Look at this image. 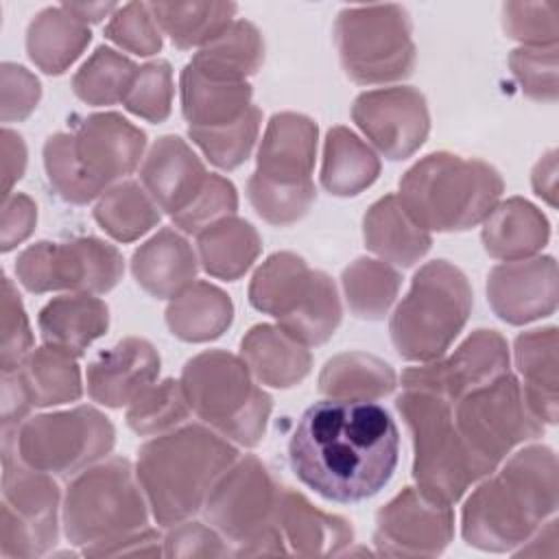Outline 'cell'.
<instances>
[{
  "label": "cell",
  "instance_id": "6da1fadb",
  "mask_svg": "<svg viewBox=\"0 0 559 559\" xmlns=\"http://www.w3.org/2000/svg\"><path fill=\"white\" fill-rule=\"evenodd\" d=\"M400 432L391 413L369 400H321L304 411L290 441L295 476L332 502L376 496L393 476Z\"/></svg>",
  "mask_w": 559,
  "mask_h": 559
},
{
  "label": "cell",
  "instance_id": "7a4b0ae2",
  "mask_svg": "<svg viewBox=\"0 0 559 559\" xmlns=\"http://www.w3.org/2000/svg\"><path fill=\"white\" fill-rule=\"evenodd\" d=\"M557 502L555 452L546 445L522 448L467 498L461 518L463 539L480 550H513L555 513Z\"/></svg>",
  "mask_w": 559,
  "mask_h": 559
},
{
  "label": "cell",
  "instance_id": "3957f363",
  "mask_svg": "<svg viewBox=\"0 0 559 559\" xmlns=\"http://www.w3.org/2000/svg\"><path fill=\"white\" fill-rule=\"evenodd\" d=\"M238 450L201 424H188L148 439L138 450L135 476L153 518L175 526L199 513L218 483L236 463Z\"/></svg>",
  "mask_w": 559,
  "mask_h": 559
},
{
  "label": "cell",
  "instance_id": "277c9868",
  "mask_svg": "<svg viewBox=\"0 0 559 559\" xmlns=\"http://www.w3.org/2000/svg\"><path fill=\"white\" fill-rule=\"evenodd\" d=\"M504 181L483 159L430 153L400 179V203L426 231H463L496 207Z\"/></svg>",
  "mask_w": 559,
  "mask_h": 559
},
{
  "label": "cell",
  "instance_id": "5b68a950",
  "mask_svg": "<svg viewBox=\"0 0 559 559\" xmlns=\"http://www.w3.org/2000/svg\"><path fill=\"white\" fill-rule=\"evenodd\" d=\"M472 304V286L461 269L448 260L424 264L389 323L397 354L413 362L439 360L465 328Z\"/></svg>",
  "mask_w": 559,
  "mask_h": 559
},
{
  "label": "cell",
  "instance_id": "8992f818",
  "mask_svg": "<svg viewBox=\"0 0 559 559\" xmlns=\"http://www.w3.org/2000/svg\"><path fill=\"white\" fill-rule=\"evenodd\" d=\"M179 382L190 411L225 439L245 448L264 439L273 400L242 358L223 349L201 352L183 365Z\"/></svg>",
  "mask_w": 559,
  "mask_h": 559
},
{
  "label": "cell",
  "instance_id": "52a82bcc",
  "mask_svg": "<svg viewBox=\"0 0 559 559\" xmlns=\"http://www.w3.org/2000/svg\"><path fill=\"white\" fill-rule=\"evenodd\" d=\"M148 500L129 459L111 456L79 472L63 500V528L74 546H100L142 531Z\"/></svg>",
  "mask_w": 559,
  "mask_h": 559
},
{
  "label": "cell",
  "instance_id": "ba28073f",
  "mask_svg": "<svg viewBox=\"0 0 559 559\" xmlns=\"http://www.w3.org/2000/svg\"><path fill=\"white\" fill-rule=\"evenodd\" d=\"M249 304L304 345L325 343L343 314L334 282L290 251L273 253L253 273Z\"/></svg>",
  "mask_w": 559,
  "mask_h": 559
},
{
  "label": "cell",
  "instance_id": "9c48e42d",
  "mask_svg": "<svg viewBox=\"0 0 559 559\" xmlns=\"http://www.w3.org/2000/svg\"><path fill=\"white\" fill-rule=\"evenodd\" d=\"M397 411L413 437V478L417 489L441 504H454L478 480L456 432L452 404L424 389H404Z\"/></svg>",
  "mask_w": 559,
  "mask_h": 559
},
{
  "label": "cell",
  "instance_id": "30bf717a",
  "mask_svg": "<svg viewBox=\"0 0 559 559\" xmlns=\"http://www.w3.org/2000/svg\"><path fill=\"white\" fill-rule=\"evenodd\" d=\"M277 485L266 465L255 456L236 459L210 491L205 520L234 544V555H280L288 552L277 528Z\"/></svg>",
  "mask_w": 559,
  "mask_h": 559
},
{
  "label": "cell",
  "instance_id": "8fae6325",
  "mask_svg": "<svg viewBox=\"0 0 559 559\" xmlns=\"http://www.w3.org/2000/svg\"><path fill=\"white\" fill-rule=\"evenodd\" d=\"M452 415L478 478L489 476L515 445L544 435L511 373L465 393L452 404Z\"/></svg>",
  "mask_w": 559,
  "mask_h": 559
},
{
  "label": "cell",
  "instance_id": "7c38bea8",
  "mask_svg": "<svg viewBox=\"0 0 559 559\" xmlns=\"http://www.w3.org/2000/svg\"><path fill=\"white\" fill-rule=\"evenodd\" d=\"M334 44L345 74L360 85L400 81L415 68L411 17L400 4L345 7L334 22Z\"/></svg>",
  "mask_w": 559,
  "mask_h": 559
},
{
  "label": "cell",
  "instance_id": "4fadbf2b",
  "mask_svg": "<svg viewBox=\"0 0 559 559\" xmlns=\"http://www.w3.org/2000/svg\"><path fill=\"white\" fill-rule=\"evenodd\" d=\"M2 435V445L26 465L61 478L76 476L107 456L116 441L111 421L92 406L37 415Z\"/></svg>",
  "mask_w": 559,
  "mask_h": 559
},
{
  "label": "cell",
  "instance_id": "5bb4252c",
  "mask_svg": "<svg viewBox=\"0 0 559 559\" xmlns=\"http://www.w3.org/2000/svg\"><path fill=\"white\" fill-rule=\"evenodd\" d=\"M122 273L120 251L94 236L68 242H35L15 262L20 284L37 295L50 290L103 295L120 282Z\"/></svg>",
  "mask_w": 559,
  "mask_h": 559
},
{
  "label": "cell",
  "instance_id": "9a60e30c",
  "mask_svg": "<svg viewBox=\"0 0 559 559\" xmlns=\"http://www.w3.org/2000/svg\"><path fill=\"white\" fill-rule=\"evenodd\" d=\"M2 557H37L55 546L59 487L48 472L26 465L2 445Z\"/></svg>",
  "mask_w": 559,
  "mask_h": 559
},
{
  "label": "cell",
  "instance_id": "2e32d148",
  "mask_svg": "<svg viewBox=\"0 0 559 559\" xmlns=\"http://www.w3.org/2000/svg\"><path fill=\"white\" fill-rule=\"evenodd\" d=\"M452 535V507L426 498L417 487H404L378 511L373 544L389 557H435Z\"/></svg>",
  "mask_w": 559,
  "mask_h": 559
},
{
  "label": "cell",
  "instance_id": "e0dca14e",
  "mask_svg": "<svg viewBox=\"0 0 559 559\" xmlns=\"http://www.w3.org/2000/svg\"><path fill=\"white\" fill-rule=\"evenodd\" d=\"M352 118L389 159L411 157L430 131L426 98L408 85L362 92L352 105Z\"/></svg>",
  "mask_w": 559,
  "mask_h": 559
},
{
  "label": "cell",
  "instance_id": "ac0fdd59",
  "mask_svg": "<svg viewBox=\"0 0 559 559\" xmlns=\"http://www.w3.org/2000/svg\"><path fill=\"white\" fill-rule=\"evenodd\" d=\"M504 373H509L507 341L496 330H476L445 360L408 367L402 373V386L432 391L454 404L465 393Z\"/></svg>",
  "mask_w": 559,
  "mask_h": 559
},
{
  "label": "cell",
  "instance_id": "d6986e66",
  "mask_svg": "<svg viewBox=\"0 0 559 559\" xmlns=\"http://www.w3.org/2000/svg\"><path fill=\"white\" fill-rule=\"evenodd\" d=\"M493 312L513 325L548 317L557 308V262L552 255L511 260L487 275Z\"/></svg>",
  "mask_w": 559,
  "mask_h": 559
},
{
  "label": "cell",
  "instance_id": "ffe728a7",
  "mask_svg": "<svg viewBox=\"0 0 559 559\" xmlns=\"http://www.w3.org/2000/svg\"><path fill=\"white\" fill-rule=\"evenodd\" d=\"M72 138L81 166L105 190L135 170L146 146L144 131L116 111L83 118Z\"/></svg>",
  "mask_w": 559,
  "mask_h": 559
},
{
  "label": "cell",
  "instance_id": "44dd1931",
  "mask_svg": "<svg viewBox=\"0 0 559 559\" xmlns=\"http://www.w3.org/2000/svg\"><path fill=\"white\" fill-rule=\"evenodd\" d=\"M159 373V354L146 341L127 336L98 352L87 365V393L94 402L120 408L131 404Z\"/></svg>",
  "mask_w": 559,
  "mask_h": 559
},
{
  "label": "cell",
  "instance_id": "7402d4cb",
  "mask_svg": "<svg viewBox=\"0 0 559 559\" xmlns=\"http://www.w3.org/2000/svg\"><path fill=\"white\" fill-rule=\"evenodd\" d=\"M207 170L197 153L179 135H162L144 157L140 181L155 205L166 214H179L201 190Z\"/></svg>",
  "mask_w": 559,
  "mask_h": 559
},
{
  "label": "cell",
  "instance_id": "603a6c76",
  "mask_svg": "<svg viewBox=\"0 0 559 559\" xmlns=\"http://www.w3.org/2000/svg\"><path fill=\"white\" fill-rule=\"evenodd\" d=\"M314 153V120L293 111L275 114L264 129L262 144L258 148V166L253 175L282 183L312 181Z\"/></svg>",
  "mask_w": 559,
  "mask_h": 559
},
{
  "label": "cell",
  "instance_id": "cb8c5ba5",
  "mask_svg": "<svg viewBox=\"0 0 559 559\" xmlns=\"http://www.w3.org/2000/svg\"><path fill=\"white\" fill-rule=\"evenodd\" d=\"M197 266L192 245L173 227H162L131 258L135 282L157 299H173L190 286L197 277Z\"/></svg>",
  "mask_w": 559,
  "mask_h": 559
},
{
  "label": "cell",
  "instance_id": "d4e9b609",
  "mask_svg": "<svg viewBox=\"0 0 559 559\" xmlns=\"http://www.w3.org/2000/svg\"><path fill=\"white\" fill-rule=\"evenodd\" d=\"M277 528L286 550L297 555H338L354 537L347 520L314 509L290 487H282L280 491Z\"/></svg>",
  "mask_w": 559,
  "mask_h": 559
},
{
  "label": "cell",
  "instance_id": "484cf974",
  "mask_svg": "<svg viewBox=\"0 0 559 559\" xmlns=\"http://www.w3.org/2000/svg\"><path fill=\"white\" fill-rule=\"evenodd\" d=\"M240 358L262 384L288 389L299 384L312 367L308 345L280 325H253L240 341Z\"/></svg>",
  "mask_w": 559,
  "mask_h": 559
},
{
  "label": "cell",
  "instance_id": "4316f807",
  "mask_svg": "<svg viewBox=\"0 0 559 559\" xmlns=\"http://www.w3.org/2000/svg\"><path fill=\"white\" fill-rule=\"evenodd\" d=\"M37 325L46 345H55L79 358L107 332L109 308L94 295H61L39 310Z\"/></svg>",
  "mask_w": 559,
  "mask_h": 559
},
{
  "label": "cell",
  "instance_id": "83f0119b",
  "mask_svg": "<svg viewBox=\"0 0 559 559\" xmlns=\"http://www.w3.org/2000/svg\"><path fill=\"white\" fill-rule=\"evenodd\" d=\"M550 238L548 218L526 199L511 197L483 221L485 251L502 262L533 258Z\"/></svg>",
  "mask_w": 559,
  "mask_h": 559
},
{
  "label": "cell",
  "instance_id": "f1b7e54d",
  "mask_svg": "<svg viewBox=\"0 0 559 559\" xmlns=\"http://www.w3.org/2000/svg\"><path fill=\"white\" fill-rule=\"evenodd\" d=\"M557 328L522 332L515 338V367L522 376V395L542 424H557Z\"/></svg>",
  "mask_w": 559,
  "mask_h": 559
},
{
  "label": "cell",
  "instance_id": "f546056e",
  "mask_svg": "<svg viewBox=\"0 0 559 559\" xmlns=\"http://www.w3.org/2000/svg\"><path fill=\"white\" fill-rule=\"evenodd\" d=\"M362 236L369 251L395 266H413L432 245L430 234L411 218L397 194H386L367 210Z\"/></svg>",
  "mask_w": 559,
  "mask_h": 559
},
{
  "label": "cell",
  "instance_id": "4dcf8cb0",
  "mask_svg": "<svg viewBox=\"0 0 559 559\" xmlns=\"http://www.w3.org/2000/svg\"><path fill=\"white\" fill-rule=\"evenodd\" d=\"M181 114L188 127L207 129L238 120L251 107V85L201 72L192 63L181 70Z\"/></svg>",
  "mask_w": 559,
  "mask_h": 559
},
{
  "label": "cell",
  "instance_id": "1f68e13d",
  "mask_svg": "<svg viewBox=\"0 0 559 559\" xmlns=\"http://www.w3.org/2000/svg\"><path fill=\"white\" fill-rule=\"evenodd\" d=\"M92 33L63 4L39 11L26 31V52L46 74L66 72L87 48Z\"/></svg>",
  "mask_w": 559,
  "mask_h": 559
},
{
  "label": "cell",
  "instance_id": "d6a6232c",
  "mask_svg": "<svg viewBox=\"0 0 559 559\" xmlns=\"http://www.w3.org/2000/svg\"><path fill=\"white\" fill-rule=\"evenodd\" d=\"M234 319L231 299L210 282H192L177 293L166 308L170 332L186 343L218 338Z\"/></svg>",
  "mask_w": 559,
  "mask_h": 559
},
{
  "label": "cell",
  "instance_id": "836d02e7",
  "mask_svg": "<svg viewBox=\"0 0 559 559\" xmlns=\"http://www.w3.org/2000/svg\"><path fill=\"white\" fill-rule=\"evenodd\" d=\"M201 266L218 280L242 277L260 255L262 240L255 227L242 218L227 216L197 234Z\"/></svg>",
  "mask_w": 559,
  "mask_h": 559
},
{
  "label": "cell",
  "instance_id": "e575fe53",
  "mask_svg": "<svg viewBox=\"0 0 559 559\" xmlns=\"http://www.w3.org/2000/svg\"><path fill=\"white\" fill-rule=\"evenodd\" d=\"M380 175V159L367 142L345 127L328 131L321 164V186L336 197H356Z\"/></svg>",
  "mask_w": 559,
  "mask_h": 559
},
{
  "label": "cell",
  "instance_id": "d590c367",
  "mask_svg": "<svg viewBox=\"0 0 559 559\" xmlns=\"http://www.w3.org/2000/svg\"><path fill=\"white\" fill-rule=\"evenodd\" d=\"M397 376L389 362L365 354L347 352L330 358L319 373V391L332 400H369L389 395Z\"/></svg>",
  "mask_w": 559,
  "mask_h": 559
},
{
  "label": "cell",
  "instance_id": "8d00e7d4",
  "mask_svg": "<svg viewBox=\"0 0 559 559\" xmlns=\"http://www.w3.org/2000/svg\"><path fill=\"white\" fill-rule=\"evenodd\" d=\"M262 61L264 39L260 31L247 20H234L212 41L201 46L190 63L218 79L247 81V76L260 70Z\"/></svg>",
  "mask_w": 559,
  "mask_h": 559
},
{
  "label": "cell",
  "instance_id": "74e56055",
  "mask_svg": "<svg viewBox=\"0 0 559 559\" xmlns=\"http://www.w3.org/2000/svg\"><path fill=\"white\" fill-rule=\"evenodd\" d=\"M17 371L33 406L76 402L83 393L76 356L55 345L33 349Z\"/></svg>",
  "mask_w": 559,
  "mask_h": 559
},
{
  "label": "cell",
  "instance_id": "f35d334b",
  "mask_svg": "<svg viewBox=\"0 0 559 559\" xmlns=\"http://www.w3.org/2000/svg\"><path fill=\"white\" fill-rule=\"evenodd\" d=\"M148 7L159 31L181 50L212 41L238 11L234 2H151Z\"/></svg>",
  "mask_w": 559,
  "mask_h": 559
},
{
  "label": "cell",
  "instance_id": "ab89813d",
  "mask_svg": "<svg viewBox=\"0 0 559 559\" xmlns=\"http://www.w3.org/2000/svg\"><path fill=\"white\" fill-rule=\"evenodd\" d=\"M159 207L135 181L107 188L94 207L96 223L118 242H133L159 223Z\"/></svg>",
  "mask_w": 559,
  "mask_h": 559
},
{
  "label": "cell",
  "instance_id": "60d3db41",
  "mask_svg": "<svg viewBox=\"0 0 559 559\" xmlns=\"http://www.w3.org/2000/svg\"><path fill=\"white\" fill-rule=\"evenodd\" d=\"M343 290L349 310L358 319H382L397 297L402 277L384 260L358 258L343 271Z\"/></svg>",
  "mask_w": 559,
  "mask_h": 559
},
{
  "label": "cell",
  "instance_id": "b9f144b4",
  "mask_svg": "<svg viewBox=\"0 0 559 559\" xmlns=\"http://www.w3.org/2000/svg\"><path fill=\"white\" fill-rule=\"evenodd\" d=\"M138 66L114 48L98 46L72 79L74 94L94 107L122 103Z\"/></svg>",
  "mask_w": 559,
  "mask_h": 559
},
{
  "label": "cell",
  "instance_id": "7bdbcfd3",
  "mask_svg": "<svg viewBox=\"0 0 559 559\" xmlns=\"http://www.w3.org/2000/svg\"><path fill=\"white\" fill-rule=\"evenodd\" d=\"M260 109L251 105L238 120L229 124L207 129L188 127V135L214 166L234 170L249 157L260 131Z\"/></svg>",
  "mask_w": 559,
  "mask_h": 559
},
{
  "label": "cell",
  "instance_id": "ee69618b",
  "mask_svg": "<svg viewBox=\"0 0 559 559\" xmlns=\"http://www.w3.org/2000/svg\"><path fill=\"white\" fill-rule=\"evenodd\" d=\"M190 413V404L183 395L179 380H164L148 384L127 408V426L142 435H159L177 428Z\"/></svg>",
  "mask_w": 559,
  "mask_h": 559
},
{
  "label": "cell",
  "instance_id": "f6af8a7d",
  "mask_svg": "<svg viewBox=\"0 0 559 559\" xmlns=\"http://www.w3.org/2000/svg\"><path fill=\"white\" fill-rule=\"evenodd\" d=\"M44 166L55 192L74 205H85L105 192L81 166L72 133H55L44 144Z\"/></svg>",
  "mask_w": 559,
  "mask_h": 559
},
{
  "label": "cell",
  "instance_id": "bcb514c9",
  "mask_svg": "<svg viewBox=\"0 0 559 559\" xmlns=\"http://www.w3.org/2000/svg\"><path fill=\"white\" fill-rule=\"evenodd\" d=\"M247 197L266 223L271 225H290L299 221L317 199L312 181L306 183H282L269 181L258 175L249 177Z\"/></svg>",
  "mask_w": 559,
  "mask_h": 559
},
{
  "label": "cell",
  "instance_id": "7dc6e473",
  "mask_svg": "<svg viewBox=\"0 0 559 559\" xmlns=\"http://www.w3.org/2000/svg\"><path fill=\"white\" fill-rule=\"evenodd\" d=\"M173 92L170 63L164 59L148 61L138 68L122 105L148 122H164L170 116Z\"/></svg>",
  "mask_w": 559,
  "mask_h": 559
},
{
  "label": "cell",
  "instance_id": "c3c4849f",
  "mask_svg": "<svg viewBox=\"0 0 559 559\" xmlns=\"http://www.w3.org/2000/svg\"><path fill=\"white\" fill-rule=\"evenodd\" d=\"M559 2H507L502 4L504 33L524 46L546 48L559 39Z\"/></svg>",
  "mask_w": 559,
  "mask_h": 559
},
{
  "label": "cell",
  "instance_id": "681fc988",
  "mask_svg": "<svg viewBox=\"0 0 559 559\" xmlns=\"http://www.w3.org/2000/svg\"><path fill=\"white\" fill-rule=\"evenodd\" d=\"M238 207V194L229 179L210 173L197 197L173 218V223L186 234H201L212 223L234 216Z\"/></svg>",
  "mask_w": 559,
  "mask_h": 559
},
{
  "label": "cell",
  "instance_id": "f907efd6",
  "mask_svg": "<svg viewBox=\"0 0 559 559\" xmlns=\"http://www.w3.org/2000/svg\"><path fill=\"white\" fill-rule=\"evenodd\" d=\"M105 37L140 57H151L162 50V31L144 2H129L120 7L109 24L105 26Z\"/></svg>",
  "mask_w": 559,
  "mask_h": 559
},
{
  "label": "cell",
  "instance_id": "816d5d0a",
  "mask_svg": "<svg viewBox=\"0 0 559 559\" xmlns=\"http://www.w3.org/2000/svg\"><path fill=\"white\" fill-rule=\"evenodd\" d=\"M509 66L528 98L542 103L557 100V46H522L511 52Z\"/></svg>",
  "mask_w": 559,
  "mask_h": 559
},
{
  "label": "cell",
  "instance_id": "f5cc1de1",
  "mask_svg": "<svg viewBox=\"0 0 559 559\" xmlns=\"http://www.w3.org/2000/svg\"><path fill=\"white\" fill-rule=\"evenodd\" d=\"M0 312H2L0 365H2V371H11V369H17L24 362V358L33 352V332H31L22 299L7 275L2 277Z\"/></svg>",
  "mask_w": 559,
  "mask_h": 559
},
{
  "label": "cell",
  "instance_id": "db71d44e",
  "mask_svg": "<svg viewBox=\"0 0 559 559\" xmlns=\"http://www.w3.org/2000/svg\"><path fill=\"white\" fill-rule=\"evenodd\" d=\"M166 557H225L231 555L225 537L201 522H179L164 537Z\"/></svg>",
  "mask_w": 559,
  "mask_h": 559
},
{
  "label": "cell",
  "instance_id": "11a10c76",
  "mask_svg": "<svg viewBox=\"0 0 559 559\" xmlns=\"http://www.w3.org/2000/svg\"><path fill=\"white\" fill-rule=\"evenodd\" d=\"M41 90L24 66L2 63V120H24L39 103Z\"/></svg>",
  "mask_w": 559,
  "mask_h": 559
},
{
  "label": "cell",
  "instance_id": "9f6ffc18",
  "mask_svg": "<svg viewBox=\"0 0 559 559\" xmlns=\"http://www.w3.org/2000/svg\"><path fill=\"white\" fill-rule=\"evenodd\" d=\"M35 223H37V207L26 194L15 192L2 199V236H0L2 253H9L13 247L26 240Z\"/></svg>",
  "mask_w": 559,
  "mask_h": 559
},
{
  "label": "cell",
  "instance_id": "6f0895ef",
  "mask_svg": "<svg viewBox=\"0 0 559 559\" xmlns=\"http://www.w3.org/2000/svg\"><path fill=\"white\" fill-rule=\"evenodd\" d=\"M159 542H164L159 537L157 531L153 528H142L135 531L122 539L109 542V544H100V546H87L83 548V555L90 557H120V555H164V550L159 548Z\"/></svg>",
  "mask_w": 559,
  "mask_h": 559
},
{
  "label": "cell",
  "instance_id": "680465c9",
  "mask_svg": "<svg viewBox=\"0 0 559 559\" xmlns=\"http://www.w3.org/2000/svg\"><path fill=\"white\" fill-rule=\"evenodd\" d=\"M26 168V146L20 133L2 129V199L11 194V188L22 179Z\"/></svg>",
  "mask_w": 559,
  "mask_h": 559
},
{
  "label": "cell",
  "instance_id": "91938a15",
  "mask_svg": "<svg viewBox=\"0 0 559 559\" xmlns=\"http://www.w3.org/2000/svg\"><path fill=\"white\" fill-rule=\"evenodd\" d=\"M533 190L550 207L557 205V151H548L533 168Z\"/></svg>",
  "mask_w": 559,
  "mask_h": 559
},
{
  "label": "cell",
  "instance_id": "94428289",
  "mask_svg": "<svg viewBox=\"0 0 559 559\" xmlns=\"http://www.w3.org/2000/svg\"><path fill=\"white\" fill-rule=\"evenodd\" d=\"M63 7L74 13L81 22H100L105 15L116 13L120 7L111 2H63Z\"/></svg>",
  "mask_w": 559,
  "mask_h": 559
}]
</instances>
